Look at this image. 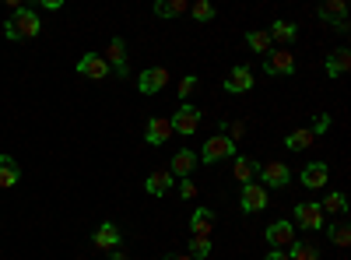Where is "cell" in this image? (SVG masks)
Here are the masks:
<instances>
[{
    "label": "cell",
    "mask_w": 351,
    "mask_h": 260,
    "mask_svg": "<svg viewBox=\"0 0 351 260\" xmlns=\"http://www.w3.org/2000/svg\"><path fill=\"white\" fill-rule=\"evenodd\" d=\"M39 32H43V21H39V14H36L32 8H18L14 18L4 21V36H8L11 43H18V39H36Z\"/></svg>",
    "instance_id": "cell-1"
},
{
    "label": "cell",
    "mask_w": 351,
    "mask_h": 260,
    "mask_svg": "<svg viewBox=\"0 0 351 260\" xmlns=\"http://www.w3.org/2000/svg\"><path fill=\"white\" fill-rule=\"evenodd\" d=\"M221 158H236V141H232L228 134H215V137L204 141V148H200V158H197V162L215 165V162H221Z\"/></svg>",
    "instance_id": "cell-2"
},
{
    "label": "cell",
    "mask_w": 351,
    "mask_h": 260,
    "mask_svg": "<svg viewBox=\"0 0 351 260\" xmlns=\"http://www.w3.org/2000/svg\"><path fill=\"white\" fill-rule=\"evenodd\" d=\"M172 134H183V137H190L197 127H200V109L197 106H190V102H183L180 109L172 113Z\"/></svg>",
    "instance_id": "cell-3"
},
{
    "label": "cell",
    "mask_w": 351,
    "mask_h": 260,
    "mask_svg": "<svg viewBox=\"0 0 351 260\" xmlns=\"http://www.w3.org/2000/svg\"><path fill=\"white\" fill-rule=\"evenodd\" d=\"M263 239L271 243V250H288L291 243H295V225L281 218V222H274V225L263 228Z\"/></svg>",
    "instance_id": "cell-4"
},
{
    "label": "cell",
    "mask_w": 351,
    "mask_h": 260,
    "mask_svg": "<svg viewBox=\"0 0 351 260\" xmlns=\"http://www.w3.org/2000/svg\"><path fill=\"white\" fill-rule=\"evenodd\" d=\"M260 187L263 190H278V187H288L291 183V169L285 162H267V165H260Z\"/></svg>",
    "instance_id": "cell-5"
},
{
    "label": "cell",
    "mask_w": 351,
    "mask_h": 260,
    "mask_svg": "<svg viewBox=\"0 0 351 260\" xmlns=\"http://www.w3.org/2000/svg\"><path fill=\"white\" fill-rule=\"evenodd\" d=\"M102 60L109 64V71H112L116 78H127V74H130V71H127V39L116 36V39L109 43V49H106Z\"/></svg>",
    "instance_id": "cell-6"
},
{
    "label": "cell",
    "mask_w": 351,
    "mask_h": 260,
    "mask_svg": "<svg viewBox=\"0 0 351 260\" xmlns=\"http://www.w3.org/2000/svg\"><path fill=\"white\" fill-rule=\"evenodd\" d=\"M77 74L88 81H106L109 78V64L102 60V53H84L77 60Z\"/></svg>",
    "instance_id": "cell-7"
},
{
    "label": "cell",
    "mask_w": 351,
    "mask_h": 260,
    "mask_svg": "<svg viewBox=\"0 0 351 260\" xmlns=\"http://www.w3.org/2000/svg\"><path fill=\"white\" fill-rule=\"evenodd\" d=\"M263 71H267L271 78H274V74L288 78V74H295V56H291L288 49H274V53L263 56Z\"/></svg>",
    "instance_id": "cell-8"
},
{
    "label": "cell",
    "mask_w": 351,
    "mask_h": 260,
    "mask_svg": "<svg viewBox=\"0 0 351 260\" xmlns=\"http://www.w3.org/2000/svg\"><path fill=\"white\" fill-rule=\"evenodd\" d=\"M239 208L246 215H260L263 208H267V190H263L260 183H246L243 193H239Z\"/></svg>",
    "instance_id": "cell-9"
},
{
    "label": "cell",
    "mask_w": 351,
    "mask_h": 260,
    "mask_svg": "<svg viewBox=\"0 0 351 260\" xmlns=\"http://www.w3.org/2000/svg\"><path fill=\"white\" fill-rule=\"evenodd\" d=\"M165 84H169V71L165 67H148V71H141V78H137L141 95H158Z\"/></svg>",
    "instance_id": "cell-10"
},
{
    "label": "cell",
    "mask_w": 351,
    "mask_h": 260,
    "mask_svg": "<svg viewBox=\"0 0 351 260\" xmlns=\"http://www.w3.org/2000/svg\"><path fill=\"white\" fill-rule=\"evenodd\" d=\"M291 225H302V228H324L327 225V215L319 211V204H313V200H302V204H295V222Z\"/></svg>",
    "instance_id": "cell-11"
},
{
    "label": "cell",
    "mask_w": 351,
    "mask_h": 260,
    "mask_svg": "<svg viewBox=\"0 0 351 260\" xmlns=\"http://www.w3.org/2000/svg\"><path fill=\"white\" fill-rule=\"evenodd\" d=\"M211 233H215V211L197 208L190 218V239H211Z\"/></svg>",
    "instance_id": "cell-12"
},
{
    "label": "cell",
    "mask_w": 351,
    "mask_h": 260,
    "mask_svg": "<svg viewBox=\"0 0 351 260\" xmlns=\"http://www.w3.org/2000/svg\"><path fill=\"white\" fill-rule=\"evenodd\" d=\"M253 88V71L250 67H232L225 78V92L228 95H246Z\"/></svg>",
    "instance_id": "cell-13"
},
{
    "label": "cell",
    "mask_w": 351,
    "mask_h": 260,
    "mask_svg": "<svg viewBox=\"0 0 351 260\" xmlns=\"http://www.w3.org/2000/svg\"><path fill=\"white\" fill-rule=\"evenodd\" d=\"M327 180H330V165H327V162H309V165L302 169V187H306V190L327 187Z\"/></svg>",
    "instance_id": "cell-14"
},
{
    "label": "cell",
    "mask_w": 351,
    "mask_h": 260,
    "mask_svg": "<svg viewBox=\"0 0 351 260\" xmlns=\"http://www.w3.org/2000/svg\"><path fill=\"white\" fill-rule=\"evenodd\" d=\"M92 243H95L99 250H116V246L123 243V233H120V228H116L112 222H102V225L95 228V236H92Z\"/></svg>",
    "instance_id": "cell-15"
},
{
    "label": "cell",
    "mask_w": 351,
    "mask_h": 260,
    "mask_svg": "<svg viewBox=\"0 0 351 260\" xmlns=\"http://www.w3.org/2000/svg\"><path fill=\"white\" fill-rule=\"evenodd\" d=\"M197 169V155L190 152V148H180L172 155V165H169V172L172 176H180V180H190V172Z\"/></svg>",
    "instance_id": "cell-16"
},
{
    "label": "cell",
    "mask_w": 351,
    "mask_h": 260,
    "mask_svg": "<svg viewBox=\"0 0 351 260\" xmlns=\"http://www.w3.org/2000/svg\"><path fill=\"white\" fill-rule=\"evenodd\" d=\"M348 8H344V0H330V4H324V8H319V18H324V21H330L334 28H337V32H348Z\"/></svg>",
    "instance_id": "cell-17"
},
{
    "label": "cell",
    "mask_w": 351,
    "mask_h": 260,
    "mask_svg": "<svg viewBox=\"0 0 351 260\" xmlns=\"http://www.w3.org/2000/svg\"><path fill=\"white\" fill-rule=\"evenodd\" d=\"M169 137H172V123L162 120V117H152L148 127H144V141H148V144H165Z\"/></svg>",
    "instance_id": "cell-18"
},
{
    "label": "cell",
    "mask_w": 351,
    "mask_h": 260,
    "mask_svg": "<svg viewBox=\"0 0 351 260\" xmlns=\"http://www.w3.org/2000/svg\"><path fill=\"white\" fill-rule=\"evenodd\" d=\"M18 180H21V169H18V162H14L11 155H0V190H11V187H18Z\"/></svg>",
    "instance_id": "cell-19"
},
{
    "label": "cell",
    "mask_w": 351,
    "mask_h": 260,
    "mask_svg": "<svg viewBox=\"0 0 351 260\" xmlns=\"http://www.w3.org/2000/svg\"><path fill=\"white\" fill-rule=\"evenodd\" d=\"M172 183H176V176H172V172H165V169H155L152 176L144 180V190H148L152 197H162V193H165Z\"/></svg>",
    "instance_id": "cell-20"
},
{
    "label": "cell",
    "mask_w": 351,
    "mask_h": 260,
    "mask_svg": "<svg viewBox=\"0 0 351 260\" xmlns=\"http://www.w3.org/2000/svg\"><path fill=\"white\" fill-rule=\"evenodd\" d=\"M348 67H351V53L341 46V49H334L330 56H327V74L330 78H344L348 74Z\"/></svg>",
    "instance_id": "cell-21"
},
{
    "label": "cell",
    "mask_w": 351,
    "mask_h": 260,
    "mask_svg": "<svg viewBox=\"0 0 351 260\" xmlns=\"http://www.w3.org/2000/svg\"><path fill=\"white\" fill-rule=\"evenodd\" d=\"M232 172H236V180L246 187V183H253V176L260 172V162H256V158H246V155H239V158H236V169H232Z\"/></svg>",
    "instance_id": "cell-22"
},
{
    "label": "cell",
    "mask_w": 351,
    "mask_h": 260,
    "mask_svg": "<svg viewBox=\"0 0 351 260\" xmlns=\"http://www.w3.org/2000/svg\"><path fill=\"white\" fill-rule=\"evenodd\" d=\"M267 36H271V43H295L299 28L291 25V21H274V25L267 28Z\"/></svg>",
    "instance_id": "cell-23"
},
{
    "label": "cell",
    "mask_w": 351,
    "mask_h": 260,
    "mask_svg": "<svg viewBox=\"0 0 351 260\" xmlns=\"http://www.w3.org/2000/svg\"><path fill=\"white\" fill-rule=\"evenodd\" d=\"M313 141H316V134H313L309 127H302V130H291V134L285 137V148H291V152H306Z\"/></svg>",
    "instance_id": "cell-24"
},
{
    "label": "cell",
    "mask_w": 351,
    "mask_h": 260,
    "mask_svg": "<svg viewBox=\"0 0 351 260\" xmlns=\"http://www.w3.org/2000/svg\"><path fill=\"white\" fill-rule=\"evenodd\" d=\"M186 11H190L186 0H165V4L158 0V4H155V14L158 18H176V14H186Z\"/></svg>",
    "instance_id": "cell-25"
},
{
    "label": "cell",
    "mask_w": 351,
    "mask_h": 260,
    "mask_svg": "<svg viewBox=\"0 0 351 260\" xmlns=\"http://www.w3.org/2000/svg\"><path fill=\"white\" fill-rule=\"evenodd\" d=\"M246 46H250L253 53H260V56H267V53H271V36H267V28L250 32V36H246Z\"/></svg>",
    "instance_id": "cell-26"
},
{
    "label": "cell",
    "mask_w": 351,
    "mask_h": 260,
    "mask_svg": "<svg viewBox=\"0 0 351 260\" xmlns=\"http://www.w3.org/2000/svg\"><path fill=\"white\" fill-rule=\"evenodd\" d=\"M288 250H291V253H288L291 260H319V250H316L313 243H299V239H295Z\"/></svg>",
    "instance_id": "cell-27"
},
{
    "label": "cell",
    "mask_w": 351,
    "mask_h": 260,
    "mask_svg": "<svg viewBox=\"0 0 351 260\" xmlns=\"http://www.w3.org/2000/svg\"><path fill=\"white\" fill-rule=\"evenodd\" d=\"M319 211H324V215H344L348 211V197L344 193H330L324 204H319Z\"/></svg>",
    "instance_id": "cell-28"
},
{
    "label": "cell",
    "mask_w": 351,
    "mask_h": 260,
    "mask_svg": "<svg viewBox=\"0 0 351 260\" xmlns=\"http://www.w3.org/2000/svg\"><path fill=\"white\" fill-rule=\"evenodd\" d=\"M330 243H334V246H341V250H348V243H351V228H348L344 222L330 225Z\"/></svg>",
    "instance_id": "cell-29"
},
{
    "label": "cell",
    "mask_w": 351,
    "mask_h": 260,
    "mask_svg": "<svg viewBox=\"0 0 351 260\" xmlns=\"http://www.w3.org/2000/svg\"><path fill=\"white\" fill-rule=\"evenodd\" d=\"M190 260H208L211 257V239H190Z\"/></svg>",
    "instance_id": "cell-30"
},
{
    "label": "cell",
    "mask_w": 351,
    "mask_h": 260,
    "mask_svg": "<svg viewBox=\"0 0 351 260\" xmlns=\"http://www.w3.org/2000/svg\"><path fill=\"white\" fill-rule=\"evenodd\" d=\"M190 14L197 21H211L215 18V4H208V0H197V4H190Z\"/></svg>",
    "instance_id": "cell-31"
},
{
    "label": "cell",
    "mask_w": 351,
    "mask_h": 260,
    "mask_svg": "<svg viewBox=\"0 0 351 260\" xmlns=\"http://www.w3.org/2000/svg\"><path fill=\"white\" fill-rule=\"evenodd\" d=\"M193 88H197V78H193V74H186V78H183V81H180V99H183V102H186V99H190V92H193Z\"/></svg>",
    "instance_id": "cell-32"
},
{
    "label": "cell",
    "mask_w": 351,
    "mask_h": 260,
    "mask_svg": "<svg viewBox=\"0 0 351 260\" xmlns=\"http://www.w3.org/2000/svg\"><path fill=\"white\" fill-rule=\"evenodd\" d=\"M309 130H313V134H327V130H330V117H327V113H319Z\"/></svg>",
    "instance_id": "cell-33"
},
{
    "label": "cell",
    "mask_w": 351,
    "mask_h": 260,
    "mask_svg": "<svg viewBox=\"0 0 351 260\" xmlns=\"http://www.w3.org/2000/svg\"><path fill=\"white\" fill-rule=\"evenodd\" d=\"M180 193H183L186 200H190V197H197V187H193V180H183V183H180Z\"/></svg>",
    "instance_id": "cell-34"
},
{
    "label": "cell",
    "mask_w": 351,
    "mask_h": 260,
    "mask_svg": "<svg viewBox=\"0 0 351 260\" xmlns=\"http://www.w3.org/2000/svg\"><path fill=\"white\" fill-rule=\"evenodd\" d=\"M39 8H43V11H60L64 4H60V0H39Z\"/></svg>",
    "instance_id": "cell-35"
},
{
    "label": "cell",
    "mask_w": 351,
    "mask_h": 260,
    "mask_svg": "<svg viewBox=\"0 0 351 260\" xmlns=\"http://www.w3.org/2000/svg\"><path fill=\"white\" fill-rule=\"evenodd\" d=\"M263 260H291V257H288L285 250H271V253H267V257H263Z\"/></svg>",
    "instance_id": "cell-36"
},
{
    "label": "cell",
    "mask_w": 351,
    "mask_h": 260,
    "mask_svg": "<svg viewBox=\"0 0 351 260\" xmlns=\"http://www.w3.org/2000/svg\"><path fill=\"white\" fill-rule=\"evenodd\" d=\"M165 260H190V257H186V253H169Z\"/></svg>",
    "instance_id": "cell-37"
},
{
    "label": "cell",
    "mask_w": 351,
    "mask_h": 260,
    "mask_svg": "<svg viewBox=\"0 0 351 260\" xmlns=\"http://www.w3.org/2000/svg\"><path fill=\"white\" fill-rule=\"evenodd\" d=\"M109 260H127V257H123V253H112V257H109Z\"/></svg>",
    "instance_id": "cell-38"
}]
</instances>
